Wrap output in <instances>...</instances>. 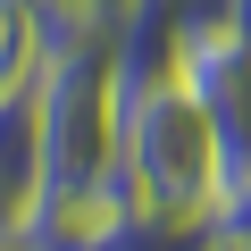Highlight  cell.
<instances>
[{"label": "cell", "mask_w": 251, "mask_h": 251, "mask_svg": "<svg viewBox=\"0 0 251 251\" xmlns=\"http://www.w3.org/2000/svg\"><path fill=\"white\" fill-rule=\"evenodd\" d=\"M117 17H84L67 42H50L42 59V184L25 209V243L34 251H84L126 201V84H117Z\"/></svg>", "instance_id": "obj_1"}, {"label": "cell", "mask_w": 251, "mask_h": 251, "mask_svg": "<svg viewBox=\"0 0 251 251\" xmlns=\"http://www.w3.org/2000/svg\"><path fill=\"white\" fill-rule=\"evenodd\" d=\"M117 159H126L134 209H159V218H218L226 209V151H218V126H209V109L193 100L184 75L126 92Z\"/></svg>", "instance_id": "obj_2"}, {"label": "cell", "mask_w": 251, "mask_h": 251, "mask_svg": "<svg viewBox=\"0 0 251 251\" xmlns=\"http://www.w3.org/2000/svg\"><path fill=\"white\" fill-rule=\"evenodd\" d=\"M176 75L193 84V100H201L209 126H218L226 193H243V184H251V34H243V25H218V34L184 42Z\"/></svg>", "instance_id": "obj_3"}, {"label": "cell", "mask_w": 251, "mask_h": 251, "mask_svg": "<svg viewBox=\"0 0 251 251\" xmlns=\"http://www.w3.org/2000/svg\"><path fill=\"white\" fill-rule=\"evenodd\" d=\"M218 25H234V0H126L117 25H109L117 34V84L134 92V84L176 75L184 42L218 34Z\"/></svg>", "instance_id": "obj_4"}, {"label": "cell", "mask_w": 251, "mask_h": 251, "mask_svg": "<svg viewBox=\"0 0 251 251\" xmlns=\"http://www.w3.org/2000/svg\"><path fill=\"white\" fill-rule=\"evenodd\" d=\"M42 184V92H9L0 100V226H25Z\"/></svg>", "instance_id": "obj_5"}, {"label": "cell", "mask_w": 251, "mask_h": 251, "mask_svg": "<svg viewBox=\"0 0 251 251\" xmlns=\"http://www.w3.org/2000/svg\"><path fill=\"white\" fill-rule=\"evenodd\" d=\"M42 59H50L42 9H34V0H0V100H9V92H34L42 84Z\"/></svg>", "instance_id": "obj_6"}, {"label": "cell", "mask_w": 251, "mask_h": 251, "mask_svg": "<svg viewBox=\"0 0 251 251\" xmlns=\"http://www.w3.org/2000/svg\"><path fill=\"white\" fill-rule=\"evenodd\" d=\"M209 251H251V234H234V226H218V243Z\"/></svg>", "instance_id": "obj_7"}, {"label": "cell", "mask_w": 251, "mask_h": 251, "mask_svg": "<svg viewBox=\"0 0 251 251\" xmlns=\"http://www.w3.org/2000/svg\"><path fill=\"white\" fill-rule=\"evenodd\" d=\"M67 9H92V17H117L126 0H67Z\"/></svg>", "instance_id": "obj_8"}, {"label": "cell", "mask_w": 251, "mask_h": 251, "mask_svg": "<svg viewBox=\"0 0 251 251\" xmlns=\"http://www.w3.org/2000/svg\"><path fill=\"white\" fill-rule=\"evenodd\" d=\"M0 251H34V243H25V234H17V226H0Z\"/></svg>", "instance_id": "obj_9"}, {"label": "cell", "mask_w": 251, "mask_h": 251, "mask_svg": "<svg viewBox=\"0 0 251 251\" xmlns=\"http://www.w3.org/2000/svg\"><path fill=\"white\" fill-rule=\"evenodd\" d=\"M234 25H243V34H251V0H234Z\"/></svg>", "instance_id": "obj_10"}]
</instances>
